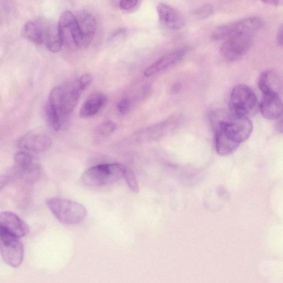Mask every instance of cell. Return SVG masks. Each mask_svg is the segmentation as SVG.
I'll use <instances>...</instances> for the list:
<instances>
[{"label":"cell","mask_w":283,"mask_h":283,"mask_svg":"<svg viewBox=\"0 0 283 283\" xmlns=\"http://www.w3.org/2000/svg\"><path fill=\"white\" fill-rule=\"evenodd\" d=\"M210 121L214 131H223L239 144L248 139L253 131L252 121L247 115L231 110L214 111L211 113Z\"/></svg>","instance_id":"6da1fadb"},{"label":"cell","mask_w":283,"mask_h":283,"mask_svg":"<svg viewBox=\"0 0 283 283\" xmlns=\"http://www.w3.org/2000/svg\"><path fill=\"white\" fill-rule=\"evenodd\" d=\"M46 205L54 216L65 225L78 224L86 217L85 207L76 201L52 198L47 200Z\"/></svg>","instance_id":"7a4b0ae2"},{"label":"cell","mask_w":283,"mask_h":283,"mask_svg":"<svg viewBox=\"0 0 283 283\" xmlns=\"http://www.w3.org/2000/svg\"><path fill=\"white\" fill-rule=\"evenodd\" d=\"M127 167L121 163H109L92 167L82 176L83 183L89 186H102L116 183L123 178Z\"/></svg>","instance_id":"3957f363"},{"label":"cell","mask_w":283,"mask_h":283,"mask_svg":"<svg viewBox=\"0 0 283 283\" xmlns=\"http://www.w3.org/2000/svg\"><path fill=\"white\" fill-rule=\"evenodd\" d=\"M264 26V21L261 18L249 17L218 27L213 31L211 37L213 40L219 41L238 35H253Z\"/></svg>","instance_id":"277c9868"},{"label":"cell","mask_w":283,"mask_h":283,"mask_svg":"<svg viewBox=\"0 0 283 283\" xmlns=\"http://www.w3.org/2000/svg\"><path fill=\"white\" fill-rule=\"evenodd\" d=\"M19 238L0 230V253L4 261L12 268H18L24 258V247Z\"/></svg>","instance_id":"5b68a950"},{"label":"cell","mask_w":283,"mask_h":283,"mask_svg":"<svg viewBox=\"0 0 283 283\" xmlns=\"http://www.w3.org/2000/svg\"><path fill=\"white\" fill-rule=\"evenodd\" d=\"M253 91L245 84H239L233 87L230 96V110L240 114L252 113L257 100Z\"/></svg>","instance_id":"8992f818"},{"label":"cell","mask_w":283,"mask_h":283,"mask_svg":"<svg viewBox=\"0 0 283 283\" xmlns=\"http://www.w3.org/2000/svg\"><path fill=\"white\" fill-rule=\"evenodd\" d=\"M253 35H241L229 38L221 47V56L228 62H234L243 57L251 49Z\"/></svg>","instance_id":"52a82bcc"},{"label":"cell","mask_w":283,"mask_h":283,"mask_svg":"<svg viewBox=\"0 0 283 283\" xmlns=\"http://www.w3.org/2000/svg\"><path fill=\"white\" fill-rule=\"evenodd\" d=\"M62 87V103L59 116L61 121V129H66L69 124L70 114L75 109L83 91L80 87L78 80Z\"/></svg>","instance_id":"ba28073f"},{"label":"cell","mask_w":283,"mask_h":283,"mask_svg":"<svg viewBox=\"0 0 283 283\" xmlns=\"http://www.w3.org/2000/svg\"><path fill=\"white\" fill-rule=\"evenodd\" d=\"M58 26L62 33L64 43L68 36L78 48L83 49V40L75 15L70 11H64L59 18Z\"/></svg>","instance_id":"9c48e42d"},{"label":"cell","mask_w":283,"mask_h":283,"mask_svg":"<svg viewBox=\"0 0 283 283\" xmlns=\"http://www.w3.org/2000/svg\"><path fill=\"white\" fill-rule=\"evenodd\" d=\"M187 51L186 47H181V48L167 54L157 60L156 62L148 67L145 71V76L147 77L153 76L156 74L178 64L184 58Z\"/></svg>","instance_id":"30bf717a"},{"label":"cell","mask_w":283,"mask_h":283,"mask_svg":"<svg viewBox=\"0 0 283 283\" xmlns=\"http://www.w3.org/2000/svg\"><path fill=\"white\" fill-rule=\"evenodd\" d=\"M52 144L51 138L45 134L34 132L27 133L20 138L17 146L25 150L42 153L49 150Z\"/></svg>","instance_id":"8fae6325"},{"label":"cell","mask_w":283,"mask_h":283,"mask_svg":"<svg viewBox=\"0 0 283 283\" xmlns=\"http://www.w3.org/2000/svg\"><path fill=\"white\" fill-rule=\"evenodd\" d=\"M0 230L21 238L28 233L29 229L16 214L4 211L0 213Z\"/></svg>","instance_id":"7c38bea8"},{"label":"cell","mask_w":283,"mask_h":283,"mask_svg":"<svg viewBox=\"0 0 283 283\" xmlns=\"http://www.w3.org/2000/svg\"><path fill=\"white\" fill-rule=\"evenodd\" d=\"M79 29L83 40V49L89 46L95 36L97 24L95 17L90 12L83 10L76 15Z\"/></svg>","instance_id":"4fadbf2b"},{"label":"cell","mask_w":283,"mask_h":283,"mask_svg":"<svg viewBox=\"0 0 283 283\" xmlns=\"http://www.w3.org/2000/svg\"><path fill=\"white\" fill-rule=\"evenodd\" d=\"M157 11L161 23L167 29L177 31L185 25L183 17L171 6L160 3L157 7Z\"/></svg>","instance_id":"5bb4252c"},{"label":"cell","mask_w":283,"mask_h":283,"mask_svg":"<svg viewBox=\"0 0 283 283\" xmlns=\"http://www.w3.org/2000/svg\"><path fill=\"white\" fill-rule=\"evenodd\" d=\"M180 122V119L177 117H173L168 119L163 122L151 126L144 131L137 133V136L139 140H149L157 139L165 135L174 129Z\"/></svg>","instance_id":"9a60e30c"},{"label":"cell","mask_w":283,"mask_h":283,"mask_svg":"<svg viewBox=\"0 0 283 283\" xmlns=\"http://www.w3.org/2000/svg\"><path fill=\"white\" fill-rule=\"evenodd\" d=\"M261 112L265 118L275 120L281 117L282 101L278 95H264L260 104Z\"/></svg>","instance_id":"2e32d148"},{"label":"cell","mask_w":283,"mask_h":283,"mask_svg":"<svg viewBox=\"0 0 283 283\" xmlns=\"http://www.w3.org/2000/svg\"><path fill=\"white\" fill-rule=\"evenodd\" d=\"M258 86L263 95H278L281 91V80L278 74L272 70L263 73Z\"/></svg>","instance_id":"e0dca14e"},{"label":"cell","mask_w":283,"mask_h":283,"mask_svg":"<svg viewBox=\"0 0 283 283\" xmlns=\"http://www.w3.org/2000/svg\"><path fill=\"white\" fill-rule=\"evenodd\" d=\"M214 132L215 150L219 156H228L238 150L240 144L229 137L223 131L216 130Z\"/></svg>","instance_id":"ac0fdd59"},{"label":"cell","mask_w":283,"mask_h":283,"mask_svg":"<svg viewBox=\"0 0 283 283\" xmlns=\"http://www.w3.org/2000/svg\"><path fill=\"white\" fill-rule=\"evenodd\" d=\"M44 43L47 49L52 53H58L62 50L64 39L58 25L46 27Z\"/></svg>","instance_id":"d6986e66"},{"label":"cell","mask_w":283,"mask_h":283,"mask_svg":"<svg viewBox=\"0 0 283 283\" xmlns=\"http://www.w3.org/2000/svg\"><path fill=\"white\" fill-rule=\"evenodd\" d=\"M107 100V97L103 93L97 92L92 94L81 107V117L87 118L95 115L106 104Z\"/></svg>","instance_id":"ffe728a7"},{"label":"cell","mask_w":283,"mask_h":283,"mask_svg":"<svg viewBox=\"0 0 283 283\" xmlns=\"http://www.w3.org/2000/svg\"><path fill=\"white\" fill-rule=\"evenodd\" d=\"M46 27L37 22H29L23 27L22 35L36 44L44 43Z\"/></svg>","instance_id":"44dd1931"},{"label":"cell","mask_w":283,"mask_h":283,"mask_svg":"<svg viewBox=\"0 0 283 283\" xmlns=\"http://www.w3.org/2000/svg\"><path fill=\"white\" fill-rule=\"evenodd\" d=\"M15 162L20 173L28 171L34 167L31 155L25 152H17L14 157Z\"/></svg>","instance_id":"7402d4cb"},{"label":"cell","mask_w":283,"mask_h":283,"mask_svg":"<svg viewBox=\"0 0 283 283\" xmlns=\"http://www.w3.org/2000/svg\"><path fill=\"white\" fill-rule=\"evenodd\" d=\"M46 114L52 129L56 131L61 129V121H60L59 114L55 108L49 103H47L46 107Z\"/></svg>","instance_id":"603a6c76"},{"label":"cell","mask_w":283,"mask_h":283,"mask_svg":"<svg viewBox=\"0 0 283 283\" xmlns=\"http://www.w3.org/2000/svg\"><path fill=\"white\" fill-rule=\"evenodd\" d=\"M123 178L132 192L134 193L139 192V185L135 174L127 167L124 173Z\"/></svg>","instance_id":"cb8c5ba5"},{"label":"cell","mask_w":283,"mask_h":283,"mask_svg":"<svg viewBox=\"0 0 283 283\" xmlns=\"http://www.w3.org/2000/svg\"><path fill=\"white\" fill-rule=\"evenodd\" d=\"M116 125L111 121H105L98 127V131L101 135L106 136L110 135L116 129Z\"/></svg>","instance_id":"d4e9b609"},{"label":"cell","mask_w":283,"mask_h":283,"mask_svg":"<svg viewBox=\"0 0 283 283\" xmlns=\"http://www.w3.org/2000/svg\"><path fill=\"white\" fill-rule=\"evenodd\" d=\"M213 6L210 4H206L195 11V15L199 17L205 18L209 17L213 14Z\"/></svg>","instance_id":"484cf974"},{"label":"cell","mask_w":283,"mask_h":283,"mask_svg":"<svg viewBox=\"0 0 283 283\" xmlns=\"http://www.w3.org/2000/svg\"><path fill=\"white\" fill-rule=\"evenodd\" d=\"M92 77L90 74H85L78 79V82L81 89L83 91L92 82Z\"/></svg>","instance_id":"4316f807"},{"label":"cell","mask_w":283,"mask_h":283,"mask_svg":"<svg viewBox=\"0 0 283 283\" xmlns=\"http://www.w3.org/2000/svg\"><path fill=\"white\" fill-rule=\"evenodd\" d=\"M138 1L139 0H120L119 5L122 10H130L137 5Z\"/></svg>","instance_id":"83f0119b"},{"label":"cell","mask_w":283,"mask_h":283,"mask_svg":"<svg viewBox=\"0 0 283 283\" xmlns=\"http://www.w3.org/2000/svg\"><path fill=\"white\" fill-rule=\"evenodd\" d=\"M131 105L130 100L127 98H124L118 103L117 108L119 112L121 114L126 113L129 110Z\"/></svg>","instance_id":"f1b7e54d"},{"label":"cell","mask_w":283,"mask_h":283,"mask_svg":"<svg viewBox=\"0 0 283 283\" xmlns=\"http://www.w3.org/2000/svg\"><path fill=\"white\" fill-rule=\"evenodd\" d=\"M277 41L279 45H282V26L281 25L278 29L277 35Z\"/></svg>","instance_id":"f546056e"},{"label":"cell","mask_w":283,"mask_h":283,"mask_svg":"<svg viewBox=\"0 0 283 283\" xmlns=\"http://www.w3.org/2000/svg\"><path fill=\"white\" fill-rule=\"evenodd\" d=\"M9 177L6 175H1L0 176V190L8 183L9 180Z\"/></svg>","instance_id":"4dcf8cb0"},{"label":"cell","mask_w":283,"mask_h":283,"mask_svg":"<svg viewBox=\"0 0 283 283\" xmlns=\"http://www.w3.org/2000/svg\"><path fill=\"white\" fill-rule=\"evenodd\" d=\"M265 4L272 6H277L279 4V0H261Z\"/></svg>","instance_id":"1f68e13d"},{"label":"cell","mask_w":283,"mask_h":283,"mask_svg":"<svg viewBox=\"0 0 283 283\" xmlns=\"http://www.w3.org/2000/svg\"><path fill=\"white\" fill-rule=\"evenodd\" d=\"M282 120L281 118H280L278 119V123L277 125H276V126H277V130L278 131H280V132H282Z\"/></svg>","instance_id":"d6a6232c"}]
</instances>
